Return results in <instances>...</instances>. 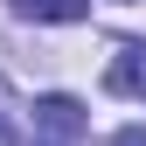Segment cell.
I'll return each mask as SVG.
<instances>
[{"mask_svg":"<svg viewBox=\"0 0 146 146\" xmlns=\"http://www.w3.org/2000/svg\"><path fill=\"white\" fill-rule=\"evenodd\" d=\"M0 146H14V118H7V104H0Z\"/></svg>","mask_w":146,"mask_h":146,"instance_id":"5b68a950","label":"cell"},{"mask_svg":"<svg viewBox=\"0 0 146 146\" xmlns=\"http://www.w3.org/2000/svg\"><path fill=\"white\" fill-rule=\"evenodd\" d=\"M104 84L118 98H146V42H118L111 63H104Z\"/></svg>","mask_w":146,"mask_h":146,"instance_id":"6da1fadb","label":"cell"},{"mask_svg":"<svg viewBox=\"0 0 146 146\" xmlns=\"http://www.w3.org/2000/svg\"><path fill=\"white\" fill-rule=\"evenodd\" d=\"M35 125H42L49 139H77V132H84V118H77L70 98H42V104H35Z\"/></svg>","mask_w":146,"mask_h":146,"instance_id":"7a4b0ae2","label":"cell"},{"mask_svg":"<svg viewBox=\"0 0 146 146\" xmlns=\"http://www.w3.org/2000/svg\"><path fill=\"white\" fill-rule=\"evenodd\" d=\"M14 7H21L28 21H84L90 0H14Z\"/></svg>","mask_w":146,"mask_h":146,"instance_id":"3957f363","label":"cell"},{"mask_svg":"<svg viewBox=\"0 0 146 146\" xmlns=\"http://www.w3.org/2000/svg\"><path fill=\"white\" fill-rule=\"evenodd\" d=\"M111 146H146V132H139V125H125V132H118Z\"/></svg>","mask_w":146,"mask_h":146,"instance_id":"277c9868","label":"cell"}]
</instances>
